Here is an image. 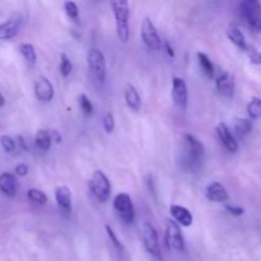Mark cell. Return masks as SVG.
I'll return each instance as SVG.
<instances>
[{
	"label": "cell",
	"mask_w": 261,
	"mask_h": 261,
	"mask_svg": "<svg viewBox=\"0 0 261 261\" xmlns=\"http://www.w3.org/2000/svg\"><path fill=\"white\" fill-rule=\"evenodd\" d=\"M142 237L143 244H144V247L148 254L157 257V259H161L160 240H158L157 229L154 228V226L148 223V222H144L142 227Z\"/></svg>",
	"instance_id": "52a82bcc"
},
{
	"label": "cell",
	"mask_w": 261,
	"mask_h": 261,
	"mask_svg": "<svg viewBox=\"0 0 261 261\" xmlns=\"http://www.w3.org/2000/svg\"><path fill=\"white\" fill-rule=\"evenodd\" d=\"M71 69H73V65H71V61L70 59L66 56V54H61L60 56V73L64 78L70 75L71 73Z\"/></svg>",
	"instance_id": "83f0119b"
},
{
	"label": "cell",
	"mask_w": 261,
	"mask_h": 261,
	"mask_svg": "<svg viewBox=\"0 0 261 261\" xmlns=\"http://www.w3.org/2000/svg\"><path fill=\"white\" fill-rule=\"evenodd\" d=\"M103 127L107 134H111L115 129V117L112 112H107L103 117Z\"/></svg>",
	"instance_id": "1f68e13d"
},
{
	"label": "cell",
	"mask_w": 261,
	"mask_h": 261,
	"mask_svg": "<svg viewBox=\"0 0 261 261\" xmlns=\"http://www.w3.org/2000/svg\"><path fill=\"white\" fill-rule=\"evenodd\" d=\"M140 36H142L144 43L150 50H161L162 48V40H161L160 35H158L154 23L152 22L149 17L144 18V20H143Z\"/></svg>",
	"instance_id": "ba28073f"
},
{
	"label": "cell",
	"mask_w": 261,
	"mask_h": 261,
	"mask_svg": "<svg viewBox=\"0 0 261 261\" xmlns=\"http://www.w3.org/2000/svg\"><path fill=\"white\" fill-rule=\"evenodd\" d=\"M171 214L176 219L178 224L184 227H190L193 224V216L186 208L181 205H171L170 208Z\"/></svg>",
	"instance_id": "ac0fdd59"
},
{
	"label": "cell",
	"mask_w": 261,
	"mask_h": 261,
	"mask_svg": "<svg viewBox=\"0 0 261 261\" xmlns=\"http://www.w3.org/2000/svg\"><path fill=\"white\" fill-rule=\"evenodd\" d=\"M28 199H30L32 203L40 204V205H43V204L47 203V196L43 191L38 190V189H30L27 193Z\"/></svg>",
	"instance_id": "484cf974"
},
{
	"label": "cell",
	"mask_w": 261,
	"mask_h": 261,
	"mask_svg": "<svg viewBox=\"0 0 261 261\" xmlns=\"http://www.w3.org/2000/svg\"><path fill=\"white\" fill-rule=\"evenodd\" d=\"M247 112L252 120H257L261 117V98L254 97L247 105Z\"/></svg>",
	"instance_id": "d4e9b609"
},
{
	"label": "cell",
	"mask_w": 261,
	"mask_h": 261,
	"mask_svg": "<svg viewBox=\"0 0 261 261\" xmlns=\"http://www.w3.org/2000/svg\"><path fill=\"white\" fill-rule=\"evenodd\" d=\"M241 14L247 24L256 32L261 31V4L256 0H247L241 4Z\"/></svg>",
	"instance_id": "8992f818"
},
{
	"label": "cell",
	"mask_w": 261,
	"mask_h": 261,
	"mask_svg": "<svg viewBox=\"0 0 261 261\" xmlns=\"http://www.w3.org/2000/svg\"><path fill=\"white\" fill-rule=\"evenodd\" d=\"M106 232H107V236H109L110 241H111L112 245L115 246V249H116L117 251H120V252L124 251V246H122V244L119 241V239H117L116 234H115L114 229H112L110 226H106Z\"/></svg>",
	"instance_id": "4dcf8cb0"
},
{
	"label": "cell",
	"mask_w": 261,
	"mask_h": 261,
	"mask_svg": "<svg viewBox=\"0 0 261 261\" xmlns=\"http://www.w3.org/2000/svg\"><path fill=\"white\" fill-rule=\"evenodd\" d=\"M165 239L166 244H167V246L170 247V249L176 250V251H184V249H185V240H184L180 224H177L176 222H167Z\"/></svg>",
	"instance_id": "9c48e42d"
},
{
	"label": "cell",
	"mask_w": 261,
	"mask_h": 261,
	"mask_svg": "<svg viewBox=\"0 0 261 261\" xmlns=\"http://www.w3.org/2000/svg\"><path fill=\"white\" fill-rule=\"evenodd\" d=\"M19 20L18 19H10L8 22L0 24V41L9 40L17 36L18 31H19Z\"/></svg>",
	"instance_id": "d6986e66"
},
{
	"label": "cell",
	"mask_w": 261,
	"mask_h": 261,
	"mask_svg": "<svg viewBox=\"0 0 261 261\" xmlns=\"http://www.w3.org/2000/svg\"><path fill=\"white\" fill-rule=\"evenodd\" d=\"M252 130V122L249 119H237L234 122V132L240 138H245Z\"/></svg>",
	"instance_id": "7402d4cb"
},
{
	"label": "cell",
	"mask_w": 261,
	"mask_h": 261,
	"mask_svg": "<svg viewBox=\"0 0 261 261\" xmlns=\"http://www.w3.org/2000/svg\"><path fill=\"white\" fill-rule=\"evenodd\" d=\"M204 157V145L194 135L185 134L181 139L177 158L181 168L186 172L196 173L201 168Z\"/></svg>",
	"instance_id": "6da1fadb"
},
{
	"label": "cell",
	"mask_w": 261,
	"mask_h": 261,
	"mask_svg": "<svg viewBox=\"0 0 261 261\" xmlns=\"http://www.w3.org/2000/svg\"><path fill=\"white\" fill-rule=\"evenodd\" d=\"M111 8L114 10L115 19H116L117 37L122 43H126L130 37L129 3L122 2V0H114V2H111Z\"/></svg>",
	"instance_id": "7a4b0ae2"
},
{
	"label": "cell",
	"mask_w": 261,
	"mask_h": 261,
	"mask_svg": "<svg viewBox=\"0 0 261 261\" xmlns=\"http://www.w3.org/2000/svg\"><path fill=\"white\" fill-rule=\"evenodd\" d=\"M87 64L93 78L99 83H103L106 78V58L99 48H91L87 54Z\"/></svg>",
	"instance_id": "3957f363"
},
{
	"label": "cell",
	"mask_w": 261,
	"mask_h": 261,
	"mask_svg": "<svg viewBox=\"0 0 261 261\" xmlns=\"http://www.w3.org/2000/svg\"><path fill=\"white\" fill-rule=\"evenodd\" d=\"M114 208L116 211L117 216L120 217L124 223L132 224L135 218V212L134 205H133L132 198L129 194L126 193H120L115 196L114 199Z\"/></svg>",
	"instance_id": "5b68a950"
},
{
	"label": "cell",
	"mask_w": 261,
	"mask_h": 261,
	"mask_svg": "<svg viewBox=\"0 0 261 261\" xmlns=\"http://www.w3.org/2000/svg\"><path fill=\"white\" fill-rule=\"evenodd\" d=\"M17 178L13 173L4 172L0 175V191H2L4 195L13 198L17 194Z\"/></svg>",
	"instance_id": "9a60e30c"
},
{
	"label": "cell",
	"mask_w": 261,
	"mask_h": 261,
	"mask_svg": "<svg viewBox=\"0 0 261 261\" xmlns=\"http://www.w3.org/2000/svg\"><path fill=\"white\" fill-rule=\"evenodd\" d=\"M15 173L20 177H24L25 175L28 173V166L24 165V163H19V165L15 167Z\"/></svg>",
	"instance_id": "e575fe53"
},
{
	"label": "cell",
	"mask_w": 261,
	"mask_h": 261,
	"mask_svg": "<svg viewBox=\"0 0 261 261\" xmlns=\"http://www.w3.org/2000/svg\"><path fill=\"white\" fill-rule=\"evenodd\" d=\"M0 143H2V147L5 152L12 153L13 150L15 149L14 140H13L9 135H3V137L0 138Z\"/></svg>",
	"instance_id": "d6a6232c"
},
{
	"label": "cell",
	"mask_w": 261,
	"mask_h": 261,
	"mask_svg": "<svg viewBox=\"0 0 261 261\" xmlns=\"http://www.w3.org/2000/svg\"><path fill=\"white\" fill-rule=\"evenodd\" d=\"M206 198L216 203H224L228 200V193L222 184L212 182L206 188Z\"/></svg>",
	"instance_id": "2e32d148"
},
{
	"label": "cell",
	"mask_w": 261,
	"mask_h": 261,
	"mask_svg": "<svg viewBox=\"0 0 261 261\" xmlns=\"http://www.w3.org/2000/svg\"><path fill=\"white\" fill-rule=\"evenodd\" d=\"M78 101H79V107H81V110L83 111L84 116L87 117L92 116V115H93V105H92L91 99H89L86 94H81Z\"/></svg>",
	"instance_id": "4316f807"
},
{
	"label": "cell",
	"mask_w": 261,
	"mask_h": 261,
	"mask_svg": "<svg viewBox=\"0 0 261 261\" xmlns=\"http://www.w3.org/2000/svg\"><path fill=\"white\" fill-rule=\"evenodd\" d=\"M217 133H218V137L221 139V142L223 143V145L229 152L236 153L239 150V143H237L236 138L233 137V134H232L231 130L228 129V126L226 124L221 122L217 126Z\"/></svg>",
	"instance_id": "4fadbf2b"
},
{
	"label": "cell",
	"mask_w": 261,
	"mask_h": 261,
	"mask_svg": "<svg viewBox=\"0 0 261 261\" xmlns=\"http://www.w3.org/2000/svg\"><path fill=\"white\" fill-rule=\"evenodd\" d=\"M55 199L58 206L61 209V212L65 214H69L71 212V191L66 186L58 188L55 191Z\"/></svg>",
	"instance_id": "5bb4252c"
},
{
	"label": "cell",
	"mask_w": 261,
	"mask_h": 261,
	"mask_svg": "<svg viewBox=\"0 0 261 261\" xmlns=\"http://www.w3.org/2000/svg\"><path fill=\"white\" fill-rule=\"evenodd\" d=\"M217 91L222 94V96L231 98L234 94V76L232 75L229 71H223L221 75L217 78L216 82Z\"/></svg>",
	"instance_id": "7c38bea8"
},
{
	"label": "cell",
	"mask_w": 261,
	"mask_h": 261,
	"mask_svg": "<svg viewBox=\"0 0 261 261\" xmlns=\"http://www.w3.org/2000/svg\"><path fill=\"white\" fill-rule=\"evenodd\" d=\"M245 51H246L247 58L251 61V64H254V65H261V53L256 47H254V46H247V48Z\"/></svg>",
	"instance_id": "f546056e"
},
{
	"label": "cell",
	"mask_w": 261,
	"mask_h": 261,
	"mask_svg": "<svg viewBox=\"0 0 261 261\" xmlns=\"http://www.w3.org/2000/svg\"><path fill=\"white\" fill-rule=\"evenodd\" d=\"M188 87L184 79L175 76L172 81V99L173 103L180 109H186L188 106Z\"/></svg>",
	"instance_id": "30bf717a"
},
{
	"label": "cell",
	"mask_w": 261,
	"mask_h": 261,
	"mask_svg": "<svg viewBox=\"0 0 261 261\" xmlns=\"http://www.w3.org/2000/svg\"><path fill=\"white\" fill-rule=\"evenodd\" d=\"M198 60H199V64H200L201 69H203L204 74H205V75L208 76L209 79L213 78V76H214V66H213V63L211 61V59H209L208 56L205 55V54L198 53Z\"/></svg>",
	"instance_id": "603a6c76"
},
{
	"label": "cell",
	"mask_w": 261,
	"mask_h": 261,
	"mask_svg": "<svg viewBox=\"0 0 261 261\" xmlns=\"http://www.w3.org/2000/svg\"><path fill=\"white\" fill-rule=\"evenodd\" d=\"M227 212H229V214H232V216H236V217H240L242 216V214L245 213L244 209L241 208V206H232V205H227L226 206Z\"/></svg>",
	"instance_id": "836d02e7"
},
{
	"label": "cell",
	"mask_w": 261,
	"mask_h": 261,
	"mask_svg": "<svg viewBox=\"0 0 261 261\" xmlns=\"http://www.w3.org/2000/svg\"><path fill=\"white\" fill-rule=\"evenodd\" d=\"M64 9H65L66 15H68L70 19L78 20L79 19V8L78 5L74 2H65L64 3Z\"/></svg>",
	"instance_id": "f1b7e54d"
},
{
	"label": "cell",
	"mask_w": 261,
	"mask_h": 261,
	"mask_svg": "<svg viewBox=\"0 0 261 261\" xmlns=\"http://www.w3.org/2000/svg\"><path fill=\"white\" fill-rule=\"evenodd\" d=\"M165 46H166V48H167V53H168V55H170L171 58H173V56H175V53H173V48H171L170 43H168V42H166V43H165Z\"/></svg>",
	"instance_id": "d590c367"
},
{
	"label": "cell",
	"mask_w": 261,
	"mask_h": 261,
	"mask_svg": "<svg viewBox=\"0 0 261 261\" xmlns=\"http://www.w3.org/2000/svg\"><path fill=\"white\" fill-rule=\"evenodd\" d=\"M20 54H22L23 58L25 59V61L30 64H36V60H37V55H36L35 47H33L31 43H22L19 47Z\"/></svg>",
	"instance_id": "cb8c5ba5"
},
{
	"label": "cell",
	"mask_w": 261,
	"mask_h": 261,
	"mask_svg": "<svg viewBox=\"0 0 261 261\" xmlns=\"http://www.w3.org/2000/svg\"><path fill=\"white\" fill-rule=\"evenodd\" d=\"M125 102H126L127 107L135 112L139 111L142 107V99H140L139 93H138L137 88L130 83L125 86Z\"/></svg>",
	"instance_id": "e0dca14e"
},
{
	"label": "cell",
	"mask_w": 261,
	"mask_h": 261,
	"mask_svg": "<svg viewBox=\"0 0 261 261\" xmlns=\"http://www.w3.org/2000/svg\"><path fill=\"white\" fill-rule=\"evenodd\" d=\"M35 94L38 101L50 102L55 94L53 83L46 76H40L35 83Z\"/></svg>",
	"instance_id": "8fae6325"
},
{
	"label": "cell",
	"mask_w": 261,
	"mask_h": 261,
	"mask_svg": "<svg viewBox=\"0 0 261 261\" xmlns=\"http://www.w3.org/2000/svg\"><path fill=\"white\" fill-rule=\"evenodd\" d=\"M35 142L38 149L42 150V152H47L51 147V142H53L50 132H47V130H38L37 134H36Z\"/></svg>",
	"instance_id": "44dd1931"
},
{
	"label": "cell",
	"mask_w": 261,
	"mask_h": 261,
	"mask_svg": "<svg viewBox=\"0 0 261 261\" xmlns=\"http://www.w3.org/2000/svg\"><path fill=\"white\" fill-rule=\"evenodd\" d=\"M227 36H228L229 41H232L241 50L245 51L247 48V46H249L246 43V38H245L244 33H242V31L236 24L229 25L228 30H227Z\"/></svg>",
	"instance_id": "ffe728a7"
},
{
	"label": "cell",
	"mask_w": 261,
	"mask_h": 261,
	"mask_svg": "<svg viewBox=\"0 0 261 261\" xmlns=\"http://www.w3.org/2000/svg\"><path fill=\"white\" fill-rule=\"evenodd\" d=\"M88 185L91 191L93 193V195L99 201L105 203V201L109 200L110 194H111V185H110V181L107 178V176L102 171L93 172L92 177L89 178Z\"/></svg>",
	"instance_id": "277c9868"
},
{
	"label": "cell",
	"mask_w": 261,
	"mask_h": 261,
	"mask_svg": "<svg viewBox=\"0 0 261 261\" xmlns=\"http://www.w3.org/2000/svg\"><path fill=\"white\" fill-rule=\"evenodd\" d=\"M4 103H5V98H4V96L2 94V92H0V107L4 106Z\"/></svg>",
	"instance_id": "74e56055"
},
{
	"label": "cell",
	"mask_w": 261,
	"mask_h": 261,
	"mask_svg": "<svg viewBox=\"0 0 261 261\" xmlns=\"http://www.w3.org/2000/svg\"><path fill=\"white\" fill-rule=\"evenodd\" d=\"M50 134L54 135V138H55V142L56 143H61V137H60V135H59L58 132H51Z\"/></svg>",
	"instance_id": "8d00e7d4"
}]
</instances>
